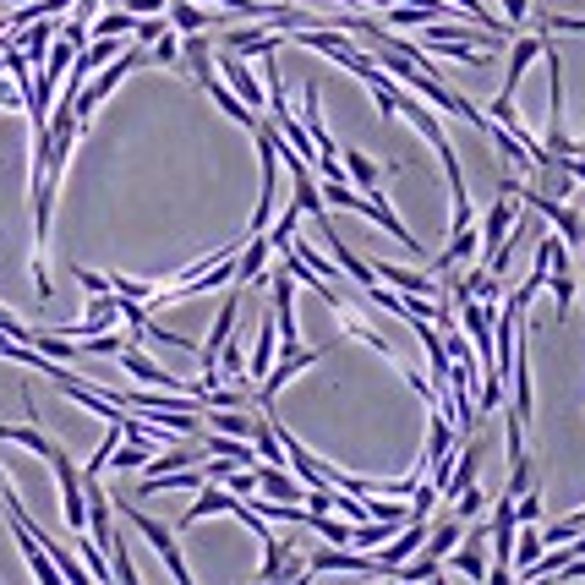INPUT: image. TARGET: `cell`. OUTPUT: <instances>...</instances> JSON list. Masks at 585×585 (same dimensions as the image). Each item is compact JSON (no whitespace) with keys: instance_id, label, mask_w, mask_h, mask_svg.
I'll use <instances>...</instances> for the list:
<instances>
[{"instance_id":"cell-1","label":"cell","mask_w":585,"mask_h":585,"mask_svg":"<svg viewBox=\"0 0 585 585\" xmlns=\"http://www.w3.org/2000/svg\"><path fill=\"white\" fill-rule=\"evenodd\" d=\"M514 197H520L525 208H536V214H542L547 225H553V236L564 241L569 252H585V219H580L569 203H558V197L536 192V186H514Z\"/></svg>"},{"instance_id":"cell-2","label":"cell","mask_w":585,"mask_h":585,"mask_svg":"<svg viewBox=\"0 0 585 585\" xmlns=\"http://www.w3.org/2000/svg\"><path fill=\"white\" fill-rule=\"evenodd\" d=\"M121 509H126V514H132V525H137V531H143V536H148V542H154V553H159V558H165V569H170V580H175V585H197V580H192V569H186V558H181V542H175V536H170V525H159V520H154V514H143V509H132V503H121Z\"/></svg>"},{"instance_id":"cell-3","label":"cell","mask_w":585,"mask_h":585,"mask_svg":"<svg viewBox=\"0 0 585 585\" xmlns=\"http://www.w3.org/2000/svg\"><path fill=\"white\" fill-rule=\"evenodd\" d=\"M329 356V350H301V345H285V356H274V372H268L263 383H257V400H263V411L274 405V394L285 389L296 372H307V367H318V361Z\"/></svg>"},{"instance_id":"cell-4","label":"cell","mask_w":585,"mask_h":585,"mask_svg":"<svg viewBox=\"0 0 585 585\" xmlns=\"http://www.w3.org/2000/svg\"><path fill=\"white\" fill-rule=\"evenodd\" d=\"M219 83H225L230 93H236L241 104L257 115L263 110V77H252V66L241 61V55H230V50H219Z\"/></svg>"},{"instance_id":"cell-5","label":"cell","mask_w":585,"mask_h":585,"mask_svg":"<svg viewBox=\"0 0 585 585\" xmlns=\"http://www.w3.org/2000/svg\"><path fill=\"white\" fill-rule=\"evenodd\" d=\"M115 361H121V372H126V378L148 383V389H165V394H186V383L175 378V372H165V367H159V361H148V356H143V350H137V345H126V350H121V356H115ZM186 400H192V394H186Z\"/></svg>"},{"instance_id":"cell-6","label":"cell","mask_w":585,"mask_h":585,"mask_svg":"<svg viewBox=\"0 0 585 585\" xmlns=\"http://www.w3.org/2000/svg\"><path fill=\"white\" fill-rule=\"evenodd\" d=\"M542 50H547V33H525V39L509 44V72H503V88H498L503 104H514V88H520V77L531 72V61H542Z\"/></svg>"},{"instance_id":"cell-7","label":"cell","mask_w":585,"mask_h":585,"mask_svg":"<svg viewBox=\"0 0 585 585\" xmlns=\"http://www.w3.org/2000/svg\"><path fill=\"white\" fill-rule=\"evenodd\" d=\"M115 323H121V301L115 296H93V307L83 312L77 323H66V329H55L61 339H99V334H110Z\"/></svg>"},{"instance_id":"cell-8","label":"cell","mask_w":585,"mask_h":585,"mask_svg":"<svg viewBox=\"0 0 585 585\" xmlns=\"http://www.w3.org/2000/svg\"><path fill=\"white\" fill-rule=\"evenodd\" d=\"M290 39V28H236V33H225V44H219V50H230V55H241V61H247V55H274L279 44Z\"/></svg>"},{"instance_id":"cell-9","label":"cell","mask_w":585,"mask_h":585,"mask_svg":"<svg viewBox=\"0 0 585 585\" xmlns=\"http://www.w3.org/2000/svg\"><path fill=\"white\" fill-rule=\"evenodd\" d=\"M476 471H482V443H471V438H465L460 443V454H454V471H449V482H443V493L438 498H460V493H471V487H476Z\"/></svg>"},{"instance_id":"cell-10","label":"cell","mask_w":585,"mask_h":585,"mask_svg":"<svg viewBox=\"0 0 585 585\" xmlns=\"http://www.w3.org/2000/svg\"><path fill=\"white\" fill-rule=\"evenodd\" d=\"M236 509H241V498H236V493H225V487L208 482L203 493H197L192 509L181 514V525H175V531H192V525H197V520H208V514H236Z\"/></svg>"},{"instance_id":"cell-11","label":"cell","mask_w":585,"mask_h":585,"mask_svg":"<svg viewBox=\"0 0 585 585\" xmlns=\"http://www.w3.org/2000/svg\"><path fill=\"white\" fill-rule=\"evenodd\" d=\"M268 257H274V247H268V236H252L247 247L236 252V290H252V285H263V268H268Z\"/></svg>"},{"instance_id":"cell-12","label":"cell","mask_w":585,"mask_h":585,"mask_svg":"<svg viewBox=\"0 0 585 585\" xmlns=\"http://www.w3.org/2000/svg\"><path fill=\"white\" fill-rule=\"evenodd\" d=\"M372 274H378V285L400 290V296H432L438 290V279L432 274H416V268H394V263H372Z\"/></svg>"},{"instance_id":"cell-13","label":"cell","mask_w":585,"mask_h":585,"mask_svg":"<svg viewBox=\"0 0 585 585\" xmlns=\"http://www.w3.org/2000/svg\"><path fill=\"white\" fill-rule=\"evenodd\" d=\"M257 487H263V498H274V503H307V487H301L285 465H257Z\"/></svg>"},{"instance_id":"cell-14","label":"cell","mask_w":585,"mask_h":585,"mask_svg":"<svg viewBox=\"0 0 585 585\" xmlns=\"http://www.w3.org/2000/svg\"><path fill=\"white\" fill-rule=\"evenodd\" d=\"M460 542H465V525H460V520L427 525V542H421V558H432V564H443V558H449Z\"/></svg>"},{"instance_id":"cell-15","label":"cell","mask_w":585,"mask_h":585,"mask_svg":"<svg viewBox=\"0 0 585 585\" xmlns=\"http://www.w3.org/2000/svg\"><path fill=\"white\" fill-rule=\"evenodd\" d=\"M476 252H482V230H476V225L454 230V236H449V252H438V274H449V268L471 263Z\"/></svg>"},{"instance_id":"cell-16","label":"cell","mask_w":585,"mask_h":585,"mask_svg":"<svg viewBox=\"0 0 585 585\" xmlns=\"http://www.w3.org/2000/svg\"><path fill=\"white\" fill-rule=\"evenodd\" d=\"M339 165H345V175L361 186V197H378V181H383L378 159H367V154H356V148H345V154H339Z\"/></svg>"},{"instance_id":"cell-17","label":"cell","mask_w":585,"mask_h":585,"mask_svg":"<svg viewBox=\"0 0 585 585\" xmlns=\"http://www.w3.org/2000/svg\"><path fill=\"white\" fill-rule=\"evenodd\" d=\"M252 427H257V416H247V411H203V432H219V438H241L247 443Z\"/></svg>"},{"instance_id":"cell-18","label":"cell","mask_w":585,"mask_h":585,"mask_svg":"<svg viewBox=\"0 0 585 585\" xmlns=\"http://www.w3.org/2000/svg\"><path fill=\"white\" fill-rule=\"evenodd\" d=\"M197 88H203V93H208V99H214V104H219V110H225V115H230V121H241V126H257V115H252V110H247V104H241V99H236V93H230L225 83H219V72H214V77H203V83H197Z\"/></svg>"},{"instance_id":"cell-19","label":"cell","mask_w":585,"mask_h":585,"mask_svg":"<svg viewBox=\"0 0 585 585\" xmlns=\"http://www.w3.org/2000/svg\"><path fill=\"white\" fill-rule=\"evenodd\" d=\"M547 547H542V531H536V525H520V536H514V575H531L536 569V558H542Z\"/></svg>"},{"instance_id":"cell-20","label":"cell","mask_w":585,"mask_h":585,"mask_svg":"<svg viewBox=\"0 0 585 585\" xmlns=\"http://www.w3.org/2000/svg\"><path fill=\"white\" fill-rule=\"evenodd\" d=\"M0 443H22V449H33L39 460H55V449H61V443L44 438L39 427H0Z\"/></svg>"},{"instance_id":"cell-21","label":"cell","mask_w":585,"mask_h":585,"mask_svg":"<svg viewBox=\"0 0 585 585\" xmlns=\"http://www.w3.org/2000/svg\"><path fill=\"white\" fill-rule=\"evenodd\" d=\"M165 17H170V28H175V33H203V28H208V11L197 6V0H170Z\"/></svg>"},{"instance_id":"cell-22","label":"cell","mask_w":585,"mask_h":585,"mask_svg":"<svg viewBox=\"0 0 585 585\" xmlns=\"http://www.w3.org/2000/svg\"><path fill=\"white\" fill-rule=\"evenodd\" d=\"M547 285H553V318L564 323L569 312H575V296H580V285H575V274H547Z\"/></svg>"},{"instance_id":"cell-23","label":"cell","mask_w":585,"mask_h":585,"mask_svg":"<svg viewBox=\"0 0 585 585\" xmlns=\"http://www.w3.org/2000/svg\"><path fill=\"white\" fill-rule=\"evenodd\" d=\"M137 22L126 17V11H104V17H93V39H126Z\"/></svg>"},{"instance_id":"cell-24","label":"cell","mask_w":585,"mask_h":585,"mask_svg":"<svg viewBox=\"0 0 585 585\" xmlns=\"http://www.w3.org/2000/svg\"><path fill=\"white\" fill-rule=\"evenodd\" d=\"M165 33H170V17H143V22H137V28H132V44H143V50H154V44L165 39Z\"/></svg>"},{"instance_id":"cell-25","label":"cell","mask_w":585,"mask_h":585,"mask_svg":"<svg viewBox=\"0 0 585 585\" xmlns=\"http://www.w3.org/2000/svg\"><path fill=\"white\" fill-rule=\"evenodd\" d=\"M148 61H154V66H181V33H165V39H159L154 44V50H148Z\"/></svg>"},{"instance_id":"cell-26","label":"cell","mask_w":585,"mask_h":585,"mask_svg":"<svg viewBox=\"0 0 585 585\" xmlns=\"http://www.w3.org/2000/svg\"><path fill=\"white\" fill-rule=\"evenodd\" d=\"M432 509H438V487L421 482L416 493H411V520H427V525H432Z\"/></svg>"},{"instance_id":"cell-27","label":"cell","mask_w":585,"mask_h":585,"mask_svg":"<svg viewBox=\"0 0 585 585\" xmlns=\"http://www.w3.org/2000/svg\"><path fill=\"white\" fill-rule=\"evenodd\" d=\"M225 493H236L241 503H252V493H257V465H252V471H241V465H236V471L225 476Z\"/></svg>"},{"instance_id":"cell-28","label":"cell","mask_w":585,"mask_h":585,"mask_svg":"<svg viewBox=\"0 0 585 585\" xmlns=\"http://www.w3.org/2000/svg\"><path fill=\"white\" fill-rule=\"evenodd\" d=\"M482 503H487V493H482V487H471V493H460V498H454V520H476V514H482Z\"/></svg>"},{"instance_id":"cell-29","label":"cell","mask_w":585,"mask_h":585,"mask_svg":"<svg viewBox=\"0 0 585 585\" xmlns=\"http://www.w3.org/2000/svg\"><path fill=\"white\" fill-rule=\"evenodd\" d=\"M514 520H520V525H536V520H542V493H536V487H531L525 498H514Z\"/></svg>"},{"instance_id":"cell-30","label":"cell","mask_w":585,"mask_h":585,"mask_svg":"<svg viewBox=\"0 0 585 585\" xmlns=\"http://www.w3.org/2000/svg\"><path fill=\"white\" fill-rule=\"evenodd\" d=\"M72 279L88 290V296H110V279H104V274H93L88 263H77V268H72Z\"/></svg>"},{"instance_id":"cell-31","label":"cell","mask_w":585,"mask_h":585,"mask_svg":"<svg viewBox=\"0 0 585 585\" xmlns=\"http://www.w3.org/2000/svg\"><path fill=\"white\" fill-rule=\"evenodd\" d=\"M126 17H132V22H143V17H165V11H170V0H126Z\"/></svg>"},{"instance_id":"cell-32","label":"cell","mask_w":585,"mask_h":585,"mask_svg":"<svg viewBox=\"0 0 585 585\" xmlns=\"http://www.w3.org/2000/svg\"><path fill=\"white\" fill-rule=\"evenodd\" d=\"M498 11H503V22H509V33L531 22V0H498Z\"/></svg>"},{"instance_id":"cell-33","label":"cell","mask_w":585,"mask_h":585,"mask_svg":"<svg viewBox=\"0 0 585 585\" xmlns=\"http://www.w3.org/2000/svg\"><path fill=\"white\" fill-rule=\"evenodd\" d=\"M542 22V33H585V17H558V11H547V17H536Z\"/></svg>"},{"instance_id":"cell-34","label":"cell","mask_w":585,"mask_h":585,"mask_svg":"<svg viewBox=\"0 0 585 585\" xmlns=\"http://www.w3.org/2000/svg\"><path fill=\"white\" fill-rule=\"evenodd\" d=\"M83 345H88V356H121L126 339L121 334H99V339H83Z\"/></svg>"},{"instance_id":"cell-35","label":"cell","mask_w":585,"mask_h":585,"mask_svg":"<svg viewBox=\"0 0 585 585\" xmlns=\"http://www.w3.org/2000/svg\"><path fill=\"white\" fill-rule=\"evenodd\" d=\"M0 110H28V93L11 83V77H0Z\"/></svg>"},{"instance_id":"cell-36","label":"cell","mask_w":585,"mask_h":585,"mask_svg":"<svg viewBox=\"0 0 585 585\" xmlns=\"http://www.w3.org/2000/svg\"><path fill=\"white\" fill-rule=\"evenodd\" d=\"M285 585H312V569H301V575H290Z\"/></svg>"},{"instance_id":"cell-37","label":"cell","mask_w":585,"mask_h":585,"mask_svg":"<svg viewBox=\"0 0 585 585\" xmlns=\"http://www.w3.org/2000/svg\"><path fill=\"white\" fill-rule=\"evenodd\" d=\"M345 6H356V0H345Z\"/></svg>"}]
</instances>
